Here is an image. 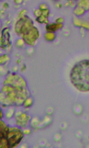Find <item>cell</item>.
<instances>
[{
  "label": "cell",
  "mask_w": 89,
  "mask_h": 148,
  "mask_svg": "<svg viewBox=\"0 0 89 148\" xmlns=\"http://www.w3.org/2000/svg\"><path fill=\"white\" fill-rule=\"evenodd\" d=\"M1 93V102L5 106L24 104L29 95L26 84L22 77L11 74L5 80Z\"/></svg>",
  "instance_id": "6da1fadb"
},
{
  "label": "cell",
  "mask_w": 89,
  "mask_h": 148,
  "mask_svg": "<svg viewBox=\"0 0 89 148\" xmlns=\"http://www.w3.org/2000/svg\"><path fill=\"white\" fill-rule=\"evenodd\" d=\"M70 79L79 91H89V61H83L76 65L71 72Z\"/></svg>",
  "instance_id": "7a4b0ae2"
},
{
  "label": "cell",
  "mask_w": 89,
  "mask_h": 148,
  "mask_svg": "<svg viewBox=\"0 0 89 148\" xmlns=\"http://www.w3.org/2000/svg\"><path fill=\"white\" fill-rule=\"evenodd\" d=\"M24 137L22 132L16 127L9 128L7 134L4 137L0 138V144L7 146L8 148L16 147Z\"/></svg>",
  "instance_id": "3957f363"
},
{
  "label": "cell",
  "mask_w": 89,
  "mask_h": 148,
  "mask_svg": "<svg viewBox=\"0 0 89 148\" xmlns=\"http://www.w3.org/2000/svg\"><path fill=\"white\" fill-rule=\"evenodd\" d=\"M33 26L32 21L27 16H23L16 23L15 30L17 34L22 36Z\"/></svg>",
  "instance_id": "277c9868"
},
{
  "label": "cell",
  "mask_w": 89,
  "mask_h": 148,
  "mask_svg": "<svg viewBox=\"0 0 89 148\" xmlns=\"http://www.w3.org/2000/svg\"><path fill=\"white\" fill-rule=\"evenodd\" d=\"M39 34L37 28L33 26L22 36L23 40L26 44L30 45H34L39 38Z\"/></svg>",
  "instance_id": "5b68a950"
},
{
  "label": "cell",
  "mask_w": 89,
  "mask_h": 148,
  "mask_svg": "<svg viewBox=\"0 0 89 148\" xmlns=\"http://www.w3.org/2000/svg\"><path fill=\"white\" fill-rule=\"evenodd\" d=\"M10 36L8 29H5L2 31V35L1 39V45L2 49H6L10 46Z\"/></svg>",
  "instance_id": "8992f818"
},
{
  "label": "cell",
  "mask_w": 89,
  "mask_h": 148,
  "mask_svg": "<svg viewBox=\"0 0 89 148\" xmlns=\"http://www.w3.org/2000/svg\"><path fill=\"white\" fill-rule=\"evenodd\" d=\"M61 25L52 24H48L46 26V28L48 32H52V31H55L59 27H61Z\"/></svg>",
  "instance_id": "52a82bcc"
},
{
  "label": "cell",
  "mask_w": 89,
  "mask_h": 148,
  "mask_svg": "<svg viewBox=\"0 0 89 148\" xmlns=\"http://www.w3.org/2000/svg\"><path fill=\"white\" fill-rule=\"evenodd\" d=\"M29 119L27 116H26L25 114H23L21 115L18 119H17V122L19 123V125L22 126V125H24V123L26 124Z\"/></svg>",
  "instance_id": "ba28073f"
},
{
  "label": "cell",
  "mask_w": 89,
  "mask_h": 148,
  "mask_svg": "<svg viewBox=\"0 0 89 148\" xmlns=\"http://www.w3.org/2000/svg\"><path fill=\"white\" fill-rule=\"evenodd\" d=\"M45 38L46 40L48 41H51L53 39L54 34L50 32H47L45 35Z\"/></svg>",
  "instance_id": "9c48e42d"
},
{
  "label": "cell",
  "mask_w": 89,
  "mask_h": 148,
  "mask_svg": "<svg viewBox=\"0 0 89 148\" xmlns=\"http://www.w3.org/2000/svg\"><path fill=\"white\" fill-rule=\"evenodd\" d=\"M32 100L28 98L27 99L25 100L24 103V107H29V106H30V105L32 104Z\"/></svg>",
  "instance_id": "30bf717a"
},
{
  "label": "cell",
  "mask_w": 89,
  "mask_h": 148,
  "mask_svg": "<svg viewBox=\"0 0 89 148\" xmlns=\"http://www.w3.org/2000/svg\"><path fill=\"white\" fill-rule=\"evenodd\" d=\"M47 6L44 4H41L40 6V9H47Z\"/></svg>",
  "instance_id": "8fae6325"
}]
</instances>
